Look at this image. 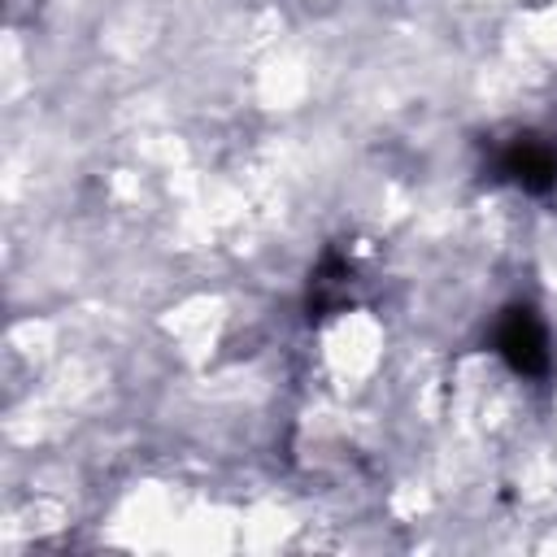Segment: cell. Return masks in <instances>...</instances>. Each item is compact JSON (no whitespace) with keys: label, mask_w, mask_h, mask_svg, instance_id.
I'll return each instance as SVG.
<instances>
[{"label":"cell","mask_w":557,"mask_h":557,"mask_svg":"<svg viewBox=\"0 0 557 557\" xmlns=\"http://www.w3.org/2000/svg\"><path fill=\"white\" fill-rule=\"evenodd\" d=\"M348 283H352V265L331 248L322 261H318V270H313V278H309V318H326L331 309H339L344 300H348Z\"/></svg>","instance_id":"3957f363"},{"label":"cell","mask_w":557,"mask_h":557,"mask_svg":"<svg viewBox=\"0 0 557 557\" xmlns=\"http://www.w3.org/2000/svg\"><path fill=\"white\" fill-rule=\"evenodd\" d=\"M500 174L509 183H518L531 196H544L557 187V152L553 144H544L540 135H518L505 152H500Z\"/></svg>","instance_id":"7a4b0ae2"},{"label":"cell","mask_w":557,"mask_h":557,"mask_svg":"<svg viewBox=\"0 0 557 557\" xmlns=\"http://www.w3.org/2000/svg\"><path fill=\"white\" fill-rule=\"evenodd\" d=\"M496 352L500 361L513 370V374H527V379H544L553 370V348H548V331L544 322L535 318V309L527 305H509L496 322Z\"/></svg>","instance_id":"6da1fadb"}]
</instances>
